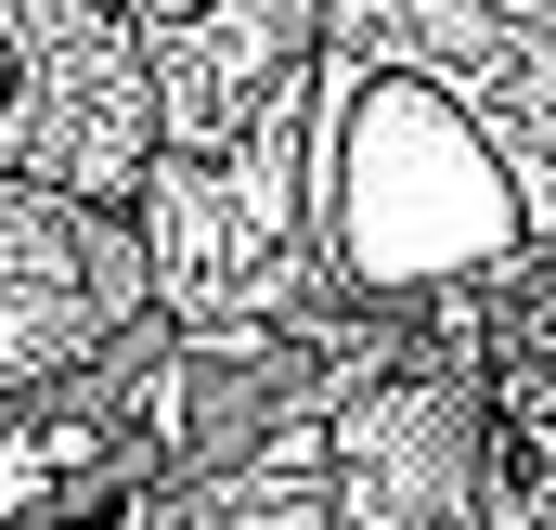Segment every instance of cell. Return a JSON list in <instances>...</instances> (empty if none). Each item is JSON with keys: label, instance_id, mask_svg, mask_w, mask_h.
Here are the masks:
<instances>
[{"label": "cell", "instance_id": "6da1fadb", "mask_svg": "<svg viewBox=\"0 0 556 530\" xmlns=\"http://www.w3.org/2000/svg\"><path fill=\"white\" fill-rule=\"evenodd\" d=\"M311 234L350 285H440L518 247V168L427 65H311Z\"/></svg>", "mask_w": 556, "mask_h": 530}, {"label": "cell", "instance_id": "7a4b0ae2", "mask_svg": "<svg viewBox=\"0 0 556 530\" xmlns=\"http://www.w3.org/2000/svg\"><path fill=\"white\" fill-rule=\"evenodd\" d=\"M155 155V104H142V52L104 0H0V181L39 194H130Z\"/></svg>", "mask_w": 556, "mask_h": 530}, {"label": "cell", "instance_id": "277c9868", "mask_svg": "<svg viewBox=\"0 0 556 530\" xmlns=\"http://www.w3.org/2000/svg\"><path fill=\"white\" fill-rule=\"evenodd\" d=\"M142 247L78 207V194H39V181H0V401L52 389L91 337H117L142 311Z\"/></svg>", "mask_w": 556, "mask_h": 530}, {"label": "cell", "instance_id": "3957f363", "mask_svg": "<svg viewBox=\"0 0 556 530\" xmlns=\"http://www.w3.org/2000/svg\"><path fill=\"white\" fill-rule=\"evenodd\" d=\"M142 52V104L168 155H220L260 117H285L311 91V39H324V0H104Z\"/></svg>", "mask_w": 556, "mask_h": 530}]
</instances>
